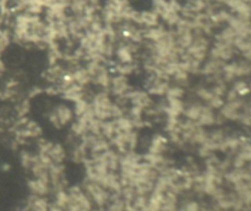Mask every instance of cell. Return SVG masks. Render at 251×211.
I'll list each match as a JSON object with an SVG mask.
<instances>
[{"label": "cell", "instance_id": "6da1fadb", "mask_svg": "<svg viewBox=\"0 0 251 211\" xmlns=\"http://www.w3.org/2000/svg\"><path fill=\"white\" fill-rule=\"evenodd\" d=\"M68 204L65 211H93V204L81 185H73L66 189Z\"/></svg>", "mask_w": 251, "mask_h": 211}, {"label": "cell", "instance_id": "7a4b0ae2", "mask_svg": "<svg viewBox=\"0 0 251 211\" xmlns=\"http://www.w3.org/2000/svg\"><path fill=\"white\" fill-rule=\"evenodd\" d=\"M82 189L85 190V193L87 194V196L90 198V200L92 201L93 206H97L98 209H103L108 204V201L110 200V196L112 194L104 188V186L100 185L98 182L90 181V179L85 178L82 183Z\"/></svg>", "mask_w": 251, "mask_h": 211}, {"label": "cell", "instance_id": "3957f363", "mask_svg": "<svg viewBox=\"0 0 251 211\" xmlns=\"http://www.w3.org/2000/svg\"><path fill=\"white\" fill-rule=\"evenodd\" d=\"M109 142L112 146H114L115 151L119 152V155L129 154V152L135 151L139 145V132L137 130H132L129 132H117L109 140Z\"/></svg>", "mask_w": 251, "mask_h": 211}, {"label": "cell", "instance_id": "277c9868", "mask_svg": "<svg viewBox=\"0 0 251 211\" xmlns=\"http://www.w3.org/2000/svg\"><path fill=\"white\" fill-rule=\"evenodd\" d=\"M211 47V39L210 37L205 36V34H194V39L189 48L186 49L185 53L189 54L191 58L195 60L200 61L201 64L207 59L208 49Z\"/></svg>", "mask_w": 251, "mask_h": 211}, {"label": "cell", "instance_id": "5b68a950", "mask_svg": "<svg viewBox=\"0 0 251 211\" xmlns=\"http://www.w3.org/2000/svg\"><path fill=\"white\" fill-rule=\"evenodd\" d=\"M117 32L119 39L122 42H129V43L140 44L144 43V33H142V27L132 24V22L124 21L117 26Z\"/></svg>", "mask_w": 251, "mask_h": 211}, {"label": "cell", "instance_id": "8992f818", "mask_svg": "<svg viewBox=\"0 0 251 211\" xmlns=\"http://www.w3.org/2000/svg\"><path fill=\"white\" fill-rule=\"evenodd\" d=\"M74 115L73 108L69 107L65 103H58L50 112L48 113V119L51 125L55 128H63L68 125L73 120Z\"/></svg>", "mask_w": 251, "mask_h": 211}, {"label": "cell", "instance_id": "52a82bcc", "mask_svg": "<svg viewBox=\"0 0 251 211\" xmlns=\"http://www.w3.org/2000/svg\"><path fill=\"white\" fill-rule=\"evenodd\" d=\"M237 53L238 52L235 51L234 46H232V44H226L213 41L210 49H208L207 58L217 59V60L223 61V63H228V61H230L234 58Z\"/></svg>", "mask_w": 251, "mask_h": 211}, {"label": "cell", "instance_id": "ba28073f", "mask_svg": "<svg viewBox=\"0 0 251 211\" xmlns=\"http://www.w3.org/2000/svg\"><path fill=\"white\" fill-rule=\"evenodd\" d=\"M245 101L243 98H238L235 101H225L222 107L220 108L221 117L225 120H230V122H238L242 113L243 108L245 106Z\"/></svg>", "mask_w": 251, "mask_h": 211}, {"label": "cell", "instance_id": "9c48e42d", "mask_svg": "<svg viewBox=\"0 0 251 211\" xmlns=\"http://www.w3.org/2000/svg\"><path fill=\"white\" fill-rule=\"evenodd\" d=\"M131 86H130L129 80H127V76L120 75L117 74L114 76H110L109 86H108V92L114 95L115 97H119V96H126L127 93L131 91Z\"/></svg>", "mask_w": 251, "mask_h": 211}, {"label": "cell", "instance_id": "30bf717a", "mask_svg": "<svg viewBox=\"0 0 251 211\" xmlns=\"http://www.w3.org/2000/svg\"><path fill=\"white\" fill-rule=\"evenodd\" d=\"M127 101L131 106L139 107L141 109L146 110L153 106V100L152 96L149 95L147 91L142 90H131L127 93Z\"/></svg>", "mask_w": 251, "mask_h": 211}, {"label": "cell", "instance_id": "8fae6325", "mask_svg": "<svg viewBox=\"0 0 251 211\" xmlns=\"http://www.w3.org/2000/svg\"><path fill=\"white\" fill-rule=\"evenodd\" d=\"M28 190L31 195L46 198L51 193L50 181L43 178H32L28 181Z\"/></svg>", "mask_w": 251, "mask_h": 211}, {"label": "cell", "instance_id": "7c38bea8", "mask_svg": "<svg viewBox=\"0 0 251 211\" xmlns=\"http://www.w3.org/2000/svg\"><path fill=\"white\" fill-rule=\"evenodd\" d=\"M227 26L232 27L234 29L237 36H244L250 37L251 28H250V20L243 19V17L238 16V15L230 14L229 19H228Z\"/></svg>", "mask_w": 251, "mask_h": 211}, {"label": "cell", "instance_id": "4fadbf2b", "mask_svg": "<svg viewBox=\"0 0 251 211\" xmlns=\"http://www.w3.org/2000/svg\"><path fill=\"white\" fill-rule=\"evenodd\" d=\"M169 140L168 137L162 134H154L149 141L147 146V152L152 155H166V151L168 150Z\"/></svg>", "mask_w": 251, "mask_h": 211}, {"label": "cell", "instance_id": "5bb4252c", "mask_svg": "<svg viewBox=\"0 0 251 211\" xmlns=\"http://www.w3.org/2000/svg\"><path fill=\"white\" fill-rule=\"evenodd\" d=\"M168 28L164 26L163 24H159L154 27H149V28H142V33H144V41L146 42H154L159 41L163 38L164 34L167 33Z\"/></svg>", "mask_w": 251, "mask_h": 211}, {"label": "cell", "instance_id": "9a60e30c", "mask_svg": "<svg viewBox=\"0 0 251 211\" xmlns=\"http://www.w3.org/2000/svg\"><path fill=\"white\" fill-rule=\"evenodd\" d=\"M230 14H232V12H230L228 9H223L222 6L218 7L213 14L210 15L211 24H212L213 28L217 29V28H222V26H226Z\"/></svg>", "mask_w": 251, "mask_h": 211}, {"label": "cell", "instance_id": "2e32d148", "mask_svg": "<svg viewBox=\"0 0 251 211\" xmlns=\"http://www.w3.org/2000/svg\"><path fill=\"white\" fill-rule=\"evenodd\" d=\"M46 155L49 157V158H50V161L53 162L54 164L63 163L66 158V151H65V149H64L63 145L54 144V142H51L50 147H49L48 151L46 152Z\"/></svg>", "mask_w": 251, "mask_h": 211}, {"label": "cell", "instance_id": "e0dca14e", "mask_svg": "<svg viewBox=\"0 0 251 211\" xmlns=\"http://www.w3.org/2000/svg\"><path fill=\"white\" fill-rule=\"evenodd\" d=\"M217 114L215 109H212L211 107H208L207 105H203L202 112H201L200 117L198 119V124H200L201 127H211V125L217 124Z\"/></svg>", "mask_w": 251, "mask_h": 211}, {"label": "cell", "instance_id": "ac0fdd59", "mask_svg": "<svg viewBox=\"0 0 251 211\" xmlns=\"http://www.w3.org/2000/svg\"><path fill=\"white\" fill-rule=\"evenodd\" d=\"M233 46H234L235 51L239 52L242 54V58L250 60L251 55V42L250 37H244V36H237L235 37L234 42H233Z\"/></svg>", "mask_w": 251, "mask_h": 211}, {"label": "cell", "instance_id": "d6986e66", "mask_svg": "<svg viewBox=\"0 0 251 211\" xmlns=\"http://www.w3.org/2000/svg\"><path fill=\"white\" fill-rule=\"evenodd\" d=\"M203 103L194 101V102L185 103L184 106L183 115H185V119L193 120V122H198L199 117H200L201 112H202Z\"/></svg>", "mask_w": 251, "mask_h": 211}, {"label": "cell", "instance_id": "ffe728a7", "mask_svg": "<svg viewBox=\"0 0 251 211\" xmlns=\"http://www.w3.org/2000/svg\"><path fill=\"white\" fill-rule=\"evenodd\" d=\"M71 75H73L74 82L82 86V87H86V86H88L91 83V76L85 66L78 65L77 68L71 70Z\"/></svg>", "mask_w": 251, "mask_h": 211}, {"label": "cell", "instance_id": "44dd1931", "mask_svg": "<svg viewBox=\"0 0 251 211\" xmlns=\"http://www.w3.org/2000/svg\"><path fill=\"white\" fill-rule=\"evenodd\" d=\"M235 37H237V34H235L234 29H233L232 27L227 26V25H226L223 28H221L217 33H213V39H215L216 42H221V43H226V44H232V46Z\"/></svg>", "mask_w": 251, "mask_h": 211}, {"label": "cell", "instance_id": "7402d4cb", "mask_svg": "<svg viewBox=\"0 0 251 211\" xmlns=\"http://www.w3.org/2000/svg\"><path fill=\"white\" fill-rule=\"evenodd\" d=\"M113 124H114L115 134H117V132H132V130H136L135 129V125L134 123H132V120L125 114L117 118V119H113Z\"/></svg>", "mask_w": 251, "mask_h": 211}, {"label": "cell", "instance_id": "603a6c76", "mask_svg": "<svg viewBox=\"0 0 251 211\" xmlns=\"http://www.w3.org/2000/svg\"><path fill=\"white\" fill-rule=\"evenodd\" d=\"M104 211H126V205H125L124 199L119 194H112L110 200L108 201L107 205L103 208Z\"/></svg>", "mask_w": 251, "mask_h": 211}, {"label": "cell", "instance_id": "cb8c5ba5", "mask_svg": "<svg viewBox=\"0 0 251 211\" xmlns=\"http://www.w3.org/2000/svg\"><path fill=\"white\" fill-rule=\"evenodd\" d=\"M88 156H90L88 150L81 142L76 144L71 149V159L74 162H76V163H83L88 158Z\"/></svg>", "mask_w": 251, "mask_h": 211}, {"label": "cell", "instance_id": "d4e9b609", "mask_svg": "<svg viewBox=\"0 0 251 211\" xmlns=\"http://www.w3.org/2000/svg\"><path fill=\"white\" fill-rule=\"evenodd\" d=\"M201 205L202 204L200 201L195 200L193 198L184 199V200H179L178 211H200Z\"/></svg>", "mask_w": 251, "mask_h": 211}, {"label": "cell", "instance_id": "484cf974", "mask_svg": "<svg viewBox=\"0 0 251 211\" xmlns=\"http://www.w3.org/2000/svg\"><path fill=\"white\" fill-rule=\"evenodd\" d=\"M232 90L234 91V92L237 93V95L239 96L240 98H244V97H247L248 95H249L250 87H249V83H248L247 81L238 80V81H235L234 83H233Z\"/></svg>", "mask_w": 251, "mask_h": 211}, {"label": "cell", "instance_id": "4316f807", "mask_svg": "<svg viewBox=\"0 0 251 211\" xmlns=\"http://www.w3.org/2000/svg\"><path fill=\"white\" fill-rule=\"evenodd\" d=\"M184 95H185V90H184L183 86H169L166 93V100H181Z\"/></svg>", "mask_w": 251, "mask_h": 211}, {"label": "cell", "instance_id": "83f0119b", "mask_svg": "<svg viewBox=\"0 0 251 211\" xmlns=\"http://www.w3.org/2000/svg\"><path fill=\"white\" fill-rule=\"evenodd\" d=\"M11 41V32L9 29L0 27V54L10 46Z\"/></svg>", "mask_w": 251, "mask_h": 211}, {"label": "cell", "instance_id": "f1b7e54d", "mask_svg": "<svg viewBox=\"0 0 251 211\" xmlns=\"http://www.w3.org/2000/svg\"><path fill=\"white\" fill-rule=\"evenodd\" d=\"M37 154H31L28 151H22L21 152V156H20V162H21L22 167L27 171H29V168L32 167L33 164L34 159H36Z\"/></svg>", "mask_w": 251, "mask_h": 211}, {"label": "cell", "instance_id": "f546056e", "mask_svg": "<svg viewBox=\"0 0 251 211\" xmlns=\"http://www.w3.org/2000/svg\"><path fill=\"white\" fill-rule=\"evenodd\" d=\"M135 69H136V66H135V64H119L118 63L117 65H115L114 70L117 71V74H120V75H125V76H129L130 74H132L135 71Z\"/></svg>", "mask_w": 251, "mask_h": 211}, {"label": "cell", "instance_id": "4dcf8cb0", "mask_svg": "<svg viewBox=\"0 0 251 211\" xmlns=\"http://www.w3.org/2000/svg\"><path fill=\"white\" fill-rule=\"evenodd\" d=\"M86 2H87L88 5H92V6H96V7H102L100 6V0H85Z\"/></svg>", "mask_w": 251, "mask_h": 211}, {"label": "cell", "instance_id": "1f68e13d", "mask_svg": "<svg viewBox=\"0 0 251 211\" xmlns=\"http://www.w3.org/2000/svg\"><path fill=\"white\" fill-rule=\"evenodd\" d=\"M5 70H6V68H5V64L4 61L0 59V76H2V74L5 73Z\"/></svg>", "mask_w": 251, "mask_h": 211}, {"label": "cell", "instance_id": "d6a6232c", "mask_svg": "<svg viewBox=\"0 0 251 211\" xmlns=\"http://www.w3.org/2000/svg\"><path fill=\"white\" fill-rule=\"evenodd\" d=\"M243 1H245V2H248V4H249V2H250V0H243Z\"/></svg>", "mask_w": 251, "mask_h": 211}, {"label": "cell", "instance_id": "836d02e7", "mask_svg": "<svg viewBox=\"0 0 251 211\" xmlns=\"http://www.w3.org/2000/svg\"><path fill=\"white\" fill-rule=\"evenodd\" d=\"M127 1H130V0H127Z\"/></svg>", "mask_w": 251, "mask_h": 211}]
</instances>
